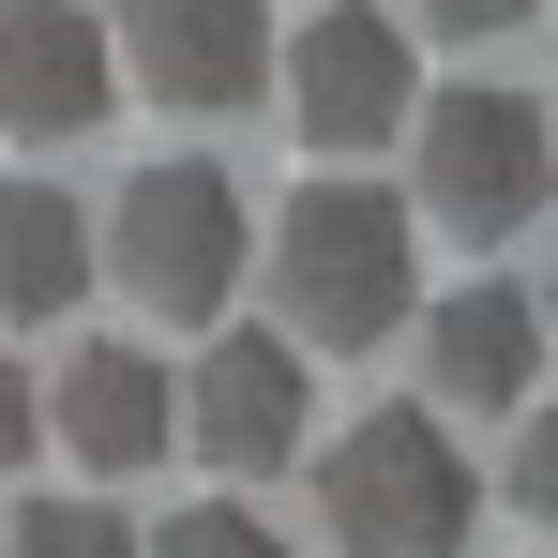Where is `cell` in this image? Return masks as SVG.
Listing matches in <instances>:
<instances>
[{
    "instance_id": "cell-1",
    "label": "cell",
    "mask_w": 558,
    "mask_h": 558,
    "mask_svg": "<svg viewBox=\"0 0 558 558\" xmlns=\"http://www.w3.org/2000/svg\"><path fill=\"white\" fill-rule=\"evenodd\" d=\"M257 287H272V332L302 363H348V348H392L423 317V227L392 182H302L257 242Z\"/></svg>"
},
{
    "instance_id": "cell-2",
    "label": "cell",
    "mask_w": 558,
    "mask_h": 558,
    "mask_svg": "<svg viewBox=\"0 0 558 558\" xmlns=\"http://www.w3.org/2000/svg\"><path fill=\"white\" fill-rule=\"evenodd\" d=\"M317 529H332V558H468L483 468L438 408H363L317 453Z\"/></svg>"
},
{
    "instance_id": "cell-3",
    "label": "cell",
    "mask_w": 558,
    "mask_h": 558,
    "mask_svg": "<svg viewBox=\"0 0 558 558\" xmlns=\"http://www.w3.org/2000/svg\"><path fill=\"white\" fill-rule=\"evenodd\" d=\"M544 182H558L544 92L468 76V92H423V106H408V227H438V242H529Z\"/></svg>"
},
{
    "instance_id": "cell-4",
    "label": "cell",
    "mask_w": 558,
    "mask_h": 558,
    "mask_svg": "<svg viewBox=\"0 0 558 558\" xmlns=\"http://www.w3.org/2000/svg\"><path fill=\"white\" fill-rule=\"evenodd\" d=\"M92 272L121 287V302H151V317H227L242 272H257V211H242V182H227L211 151H151L136 182L106 196Z\"/></svg>"
},
{
    "instance_id": "cell-5",
    "label": "cell",
    "mask_w": 558,
    "mask_h": 558,
    "mask_svg": "<svg viewBox=\"0 0 558 558\" xmlns=\"http://www.w3.org/2000/svg\"><path fill=\"white\" fill-rule=\"evenodd\" d=\"M272 92H287V121H302V151H332V167L392 151L408 106H423L408 15H377V0H317L302 31H272Z\"/></svg>"
},
{
    "instance_id": "cell-6",
    "label": "cell",
    "mask_w": 558,
    "mask_h": 558,
    "mask_svg": "<svg viewBox=\"0 0 558 558\" xmlns=\"http://www.w3.org/2000/svg\"><path fill=\"white\" fill-rule=\"evenodd\" d=\"M121 92H151L167 121H242L272 92V0H121L106 15Z\"/></svg>"
},
{
    "instance_id": "cell-7",
    "label": "cell",
    "mask_w": 558,
    "mask_h": 558,
    "mask_svg": "<svg viewBox=\"0 0 558 558\" xmlns=\"http://www.w3.org/2000/svg\"><path fill=\"white\" fill-rule=\"evenodd\" d=\"M167 392H182V453L227 468V483H272V468L317 453V377L287 332H211L196 377H167Z\"/></svg>"
},
{
    "instance_id": "cell-8",
    "label": "cell",
    "mask_w": 558,
    "mask_h": 558,
    "mask_svg": "<svg viewBox=\"0 0 558 558\" xmlns=\"http://www.w3.org/2000/svg\"><path fill=\"white\" fill-rule=\"evenodd\" d=\"M167 348H121V332H92V348H61V363L31 377V408H46V438L92 468V483H136V468L182 453V392H167Z\"/></svg>"
},
{
    "instance_id": "cell-9",
    "label": "cell",
    "mask_w": 558,
    "mask_h": 558,
    "mask_svg": "<svg viewBox=\"0 0 558 558\" xmlns=\"http://www.w3.org/2000/svg\"><path fill=\"white\" fill-rule=\"evenodd\" d=\"M423 332V392L408 408H438V423H529V392H544V302L529 287H438V317H408Z\"/></svg>"
},
{
    "instance_id": "cell-10",
    "label": "cell",
    "mask_w": 558,
    "mask_h": 558,
    "mask_svg": "<svg viewBox=\"0 0 558 558\" xmlns=\"http://www.w3.org/2000/svg\"><path fill=\"white\" fill-rule=\"evenodd\" d=\"M121 106V61H106L92 0H0V136H106Z\"/></svg>"
},
{
    "instance_id": "cell-11",
    "label": "cell",
    "mask_w": 558,
    "mask_h": 558,
    "mask_svg": "<svg viewBox=\"0 0 558 558\" xmlns=\"http://www.w3.org/2000/svg\"><path fill=\"white\" fill-rule=\"evenodd\" d=\"M92 287V211L61 182H0V317H76Z\"/></svg>"
},
{
    "instance_id": "cell-12",
    "label": "cell",
    "mask_w": 558,
    "mask_h": 558,
    "mask_svg": "<svg viewBox=\"0 0 558 558\" xmlns=\"http://www.w3.org/2000/svg\"><path fill=\"white\" fill-rule=\"evenodd\" d=\"M0 558H136V513H106V498H15Z\"/></svg>"
},
{
    "instance_id": "cell-13",
    "label": "cell",
    "mask_w": 558,
    "mask_h": 558,
    "mask_svg": "<svg viewBox=\"0 0 558 558\" xmlns=\"http://www.w3.org/2000/svg\"><path fill=\"white\" fill-rule=\"evenodd\" d=\"M136 558H287V529L257 498H182L167 529H136Z\"/></svg>"
},
{
    "instance_id": "cell-14",
    "label": "cell",
    "mask_w": 558,
    "mask_h": 558,
    "mask_svg": "<svg viewBox=\"0 0 558 558\" xmlns=\"http://www.w3.org/2000/svg\"><path fill=\"white\" fill-rule=\"evenodd\" d=\"M498 498H513L529 529H558V423H529V438H513V483H498Z\"/></svg>"
},
{
    "instance_id": "cell-15",
    "label": "cell",
    "mask_w": 558,
    "mask_h": 558,
    "mask_svg": "<svg viewBox=\"0 0 558 558\" xmlns=\"http://www.w3.org/2000/svg\"><path fill=\"white\" fill-rule=\"evenodd\" d=\"M408 15H423V31H453V46H498V31H529L544 0H408Z\"/></svg>"
},
{
    "instance_id": "cell-16",
    "label": "cell",
    "mask_w": 558,
    "mask_h": 558,
    "mask_svg": "<svg viewBox=\"0 0 558 558\" xmlns=\"http://www.w3.org/2000/svg\"><path fill=\"white\" fill-rule=\"evenodd\" d=\"M46 453V408H31V363H15V348H0V483H15V468Z\"/></svg>"
}]
</instances>
